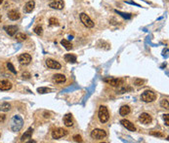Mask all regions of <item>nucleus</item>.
Wrapping results in <instances>:
<instances>
[{"mask_svg": "<svg viewBox=\"0 0 169 143\" xmlns=\"http://www.w3.org/2000/svg\"><path fill=\"white\" fill-rule=\"evenodd\" d=\"M157 99V94L152 91H145L143 94H141V99L144 102H152Z\"/></svg>", "mask_w": 169, "mask_h": 143, "instance_id": "3", "label": "nucleus"}, {"mask_svg": "<svg viewBox=\"0 0 169 143\" xmlns=\"http://www.w3.org/2000/svg\"><path fill=\"white\" fill-rule=\"evenodd\" d=\"M145 83L144 80H142V79H136L135 81H134V84L136 85V86H142Z\"/></svg>", "mask_w": 169, "mask_h": 143, "instance_id": "30", "label": "nucleus"}, {"mask_svg": "<svg viewBox=\"0 0 169 143\" xmlns=\"http://www.w3.org/2000/svg\"><path fill=\"white\" fill-rule=\"evenodd\" d=\"M23 78L24 79H29V78H30V74H29L28 72L23 73Z\"/></svg>", "mask_w": 169, "mask_h": 143, "instance_id": "35", "label": "nucleus"}, {"mask_svg": "<svg viewBox=\"0 0 169 143\" xmlns=\"http://www.w3.org/2000/svg\"><path fill=\"white\" fill-rule=\"evenodd\" d=\"M65 60L66 62H71V63H74L76 62V57L74 55H71V54H68L65 55Z\"/></svg>", "mask_w": 169, "mask_h": 143, "instance_id": "22", "label": "nucleus"}, {"mask_svg": "<svg viewBox=\"0 0 169 143\" xmlns=\"http://www.w3.org/2000/svg\"><path fill=\"white\" fill-rule=\"evenodd\" d=\"M46 65L49 68H51V69H61V67H62V65L58 62H56L54 60H51V59H48L46 60Z\"/></svg>", "mask_w": 169, "mask_h": 143, "instance_id": "11", "label": "nucleus"}, {"mask_svg": "<svg viewBox=\"0 0 169 143\" xmlns=\"http://www.w3.org/2000/svg\"><path fill=\"white\" fill-rule=\"evenodd\" d=\"M2 2H3V0H0V4H1V3H2Z\"/></svg>", "mask_w": 169, "mask_h": 143, "instance_id": "37", "label": "nucleus"}, {"mask_svg": "<svg viewBox=\"0 0 169 143\" xmlns=\"http://www.w3.org/2000/svg\"><path fill=\"white\" fill-rule=\"evenodd\" d=\"M10 109H11V105L8 102H3L0 104V111L2 112H8Z\"/></svg>", "mask_w": 169, "mask_h": 143, "instance_id": "21", "label": "nucleus"}, {"mask_svg": "<svg viewBox=\"0 0 169 143\" xmlns=\"http://www.w3.org/2000/svg\"><path fill=\"white\" fill-rule=\"evenodd\" d=\"M104 81L107 82V83H109L112 87H119V86H121V85H123V80H121V79L108 78V79H105Z\"/></svg>", "mask_w": 169, "mask_h": 143, "instance_id": "9", "label": "nucleus"}, {"mask_svg": "<svg viewBox=\"0 0 169 143\" xmlns=\"http://www.w3.org/2000/svg\"><path fill=\"white\" fill-rule=\"evenodd\" d=\"M23 126H24L23 118L21 117L20 115H15L11 120V125H10L11 129L13 131L18 132V131H21V129L23 128Z\"/></svg>", "mask_w": 169, "mask_h": 143, "instance_id": "1", "label": "nucleus"}, {"mask_svg": "<svg viewBox=\"0 0 169 143\" xmlns=\"http://www.w3.org/2000/svg\"><path fill=\"white\" fill-rule=\"evenodd\" d=\"M51 92V89L49 88H38L37 89V92H39V94H48V92Z\"/></svg>", "mask_w": 169, "mask_h": 143, "instance_id": "27", "label": "nucleus"}, {"mask_svg": "<svg viewBox=\"0 0 169 143\" xmlns=\"http://www.w3.org/2000/svg\"><path fill=\"white\" fill-rule=\"evenodd\" d=\"M90 136L92 137L93 139H96V140H102L104 138L107 137V132L104 131V129H95L91 131L90 133Z\"/></svg>", "mask_w": 169, "mask_h": 143, "instance_id": "4", "label": "nucleus"}, {"mask_svg": "<svg viewBox=\"0 0 169 143\" xmlns=\"http://www.w3.org/2000/svg\"><path fill=\"white\" fill-rule=\"evenodd\" d=\"M19 62L22 65H28L31 62V57L28 54H22L19 57Z\"/></svg>", "mask_w": 169, "mask_h": 143, "instance_id": "7", "label": "nucleus"}, {"mask_svg": "<svg viewBox=\"0 0 169 143\" xmlns=\"http://www.w3.org/2000/svg\"><path fill=\"white\" fill-rule=\"evenodd\" d=\"M49 6L53 9L56 10H62L65 7V3H64L63 0H53L52 2H50Z\"/></svg>", "mask_w": 169, "mask_h": 143, "instance_id": "8", "label": "nucleus"}, {"mask_svg": "<svg viewBox=\"0 0 169 143\" xmlns=\"http://www.w3.org/2000/svg\"><path fill=\"white\" fill-rule=\"evenodd\" d=\"M5 119H6V117H5V115H3V114H0V123L4 122V121H5Z\"/></svg>", "mask_w": 169, "mask_h": 143, "instance_id": "36", "label": "nucleus"}, {"mask_svg": "<svg viewBox=\"0 0 169 143\" xmlns=\"http://www.w3.org/2000/svg\"><path fill=\"white\" fill-rule=\"evenodd\" d=\"M34 7H35V2L33 0H30V1L26 2V4L25 5V8H24V11L26 13H30L33 11Z\"/></svg>", "mask_w": 169, "mask_h": 143, "instance_id": "16", "label": "nucleus"}, {"mask_svg": "<svg viewBox=\"0 0 169 143\" xmlns=\"http://www.w3.org/2000/svg\"><path fill=\"white\" fill-rule=\"evenodd\" d=\"M51 134H52L53 139H60L62 137L66 136V134H68V131H66V129H64L62 128H57V129H53Z\"/></svg>", "mask_w": 169, "mask_h": 143, "instance_id": "6", "label": "nucleus"}, {"mask_svg": "<svg viewBox=\"0 0 169 143\" xmlns=\"http://www.w3.org/2000/svg\"><path fill=\"white\" fill-rule=\"evenodd\" d=\"M49 25H59V21L56 18H50L49 20Z\"/></svg>", "mask_w": 169, "mask_h": 143, "instance_id": "28", "label": "nucleus"}, {"mask_svg": "<svg viewBox=\"0 0 169 143\" xmlns=\"http://www.w3.org/2000/svg\"><path fill=\"white\" fill-rule=\"evenodd\" d=\"M160 106H161L162 108H165V109H169L168 99H163L161 101H160Z\"/></svg>", "mask_w": 169, "mask_h": 143, "instance_id": "25", "label": "nucleus"}, {"mask_svg": "<svg viewBox=\"0 0 169 143\" xmlns=\"http://www.w3.org/2000/svg\"><path fill=\"white\" fill-rule=\"evenodd\" d=\"M33 128H29L28 131L25 132V134H24V135L22 136V138H21V141L24 142L25 140L30 138L31 135H33Z\"/></svg>", "mask_w": 169, "mask_h": 143, "instance_id": "20", "label": "nucleus"}, {"mask_svg": "<svg viewBox=\"0 0 169 143\" xmlns=\"http://www.w3.org/2000/svg\"><path fill=\"white\" fill-rule=\"evenodd\" d=\"M117 13V14H119V15H121L123 18H131V15L130 14H125V13H121V12H119V11H115Z\"/></svg>", "mask_w": 169, "mask_h": 143, "instance_id": "33", "label": "nucleus"}, {"mask_svg": "<svg viewBox=\"0 0 169 143\" xmlns=\"http://www.w3.org/2000/svg\"><path fill=\"white\" fill-rule=\"evenodd\" d=\"M120 124H121V125L124 127L125 129H127L128 131H136V127L134 126V124L131 123L130 121L123 119V120L120 121Z\"/></svg>", "mask_w": 169, "mask_h": 143, "instance_id": "12", "label": "nucleus"}, {"mask_svg": "<svg viewBox=\"0 0 169 143\" xmlns=\"http://www.w3.org/2000/svg\"><path fill=\"white\" fill-rule=\"evenodd\" d=\"M12 83L8 80H1L0 81V91H9L12 89Z\"/></svg>", "mask_w": 169, "mask_h": 143, "instance_id": "13", "label": "nucleus"}, {"mask_svg": "<svg viewBox=\"0 0 169 143\" xmlns=\"http://www.w3.org/2000/svg\"><path fill=\"white\" fill-rule=\"evenodd\" d=\"M8 18L11 21H17L21 18V14L16 10H11V11L8 12Z\"/></svg>", "mask_w": 169, "mask_h": 143, "instance_id": "17", "label": "nucleus"}, {"mask_svg": "<svg viewBox=\"0 0 169 143\" xmlns=\"http://www.w3.org/2000/svg\"><path fill=\"white\" fill-rule=\"evenodd\" d=\"M151 134L152 135H154V136H157V137H163L164 136L161 132H159V131H152Z\"/></svg>", "mask_w": 169, "mask_h": 143, "instance_id": "31", "label": "nucleus"}, {"mask_svg": "<svg viewBox=\"0 0 169 143\" xmlns=\"http://www.w3.org/2000/svg\"><path fill=\"white\" fill-rule=\"evenodd\" d=\"M0 21H1V16H0Z\"/></svg>", "mask_w": 169, "mask_h": 143, "instance_id": "38", "label": "nucleus"}, {"mask_svg": "<svg viewBox=\"0 0 169 143\" xmlns=\"http://www.w3.org/2000/svg\"><path fill=\"white\" fill-rule=\"evenodd\" d=\"M61 44L63 45V46L66 48V50H68V51H69V50H71L72 45H71V43L69 41L66 40V39H63V40L61 41Z\"/></svg>", "mask_w": 169, "mask_h": 143, "instance_id": "23", "label": "nucleus"}, {"mask_svg": "<svg viewBox=\"0 0 169 143\" xmlns=\"http://www.w3.org/2000/svg\"><path fill=\"white\" fill-rule=\"evenodd\" d=\"M64 124L66 127H72L73 126V118L71 114H66L64 116Z\"/></svg>", "mask_w": 169, "mask_h": 143, "instance_id": "15", "label": "nucleus"}, {"mask_svg": "<svg viewBox=\"0 0 169 143\" xmlns=\"http://www.w3.org/2000/svg\"><path fill=\"white\" fill-rule=\"evenodd\" d=\"M53 79H54V81L56 82V83H65L66 78V76L64 75V74H56V75H54V77H53Z\"/></svg>", "mask_w": 169, "mask_h": 143, "instance_id": "18", "label": "nucleus"}, {"mask_svg": "<svg viewBox=\"0 0 169 143\" xmlns=\"http://www.w3.org/2000/svg\"><path fill=\"white\" fill-rule=\"evenodd\" d=\"M33 30L37 35H42V34H43V28H42V26H40V25L35 26Z\"/></svg>", "mask_w": 169, "mask_h": 143, "instance_id": "26", "label": "nucleus"}, {"mask_svg": "<svg viewBox=\"0 0 169 143\" xmlns=\"http://www.w3.org/2000/svg\"><path fill=\"white\" fill-rule=\"evenodd\" d=\"M130 112H131V109L128 105H123V106L120 107V109H119L120 116H127L128 114H130Z\"/></svg>", "mask_w": 169, "mask_h": 143, "instance_id": "19", "label": "nucleus"}, {"mask_svg": "<svg viewBox=\"0 0 169 143\" xmlns=\"http://www.w3.org/2000/svg\"><path fill=\"white\" fill-rule=\"evenodd\" d=\"M15 38L18 42H23V41H25L26 38H28V36H26V34H24V33H18L17 35L15 36Z\"/></svg>", "mask_w": 169, "mask_h": 143, "instance_id": "24", "label": "nucleus"}, {"mask_svg": "<svg viewBox=\"0 0 169 143\" xmlns=\"http://www.w3.org/2000/svg\"><path fill=\"white\" fill-rule=\"evenodd\" d=\"M98 118L100 120L101 123H107L109 119V110L108 108L106 106H103L101 105L100 108H99V111H98Z\"/></svg>", "mask_w": 169, "mask_h": 143, "instance_id": "2", "label": "nucleus"}, {"mask_svg": "<svg viewBox=\"0 0 169 143\" xmlns=\"http://www.w3.org/2000/svg\"><path fill=\"white\" fill-rule=\"evenodd\" d=\"M139 121L141 122L142 124H145V125H148L152 122V116L148 113H142L140 116H139Z\"/></svg>", "mask_w": 169, "mask_h": 143, "instance_id": "10", "label": "nucleus"}, {"mask_svg": "<svg viewBox=\"0 0 169 143\" xmlns=\"http://www.w3.org/2000/svg\"><path fill=\"white\" fill-rule=\"evenodd\" d=\"M7 66H8V68H9V70L11 71V72H13L14 74H17V71L15 70V67L13 66V64L11 62H8L7 63Z\"/></svg>", "mask_w": 169, "mask_h": 143, "instance_id": "29", "label": "nucleus"}, {"mask_svg": "<svg viewBox=\"0 0 169 143\" xmlns=\"http://www.w3.org/2000/svg\"><path fill=\"white\" fill-rule=\"evenodd\" d=\"M168 114H164V115H163V118H164V121H165V125L166 126H169V120H168Z\"/></svg>", "mask_w": 169, "mask_h": 143, "instance_id": "34", "label": "nucleus"}, {"mask_svg": "<svg viewBox=\"0 0 169 143\" xmlns=\"http://www.w3.org/2000/svg\"><path fill=\"white\" fill-rule=\"evenodd\" d=\"M4 30L6 31L7 34H9L10 36H14L17 33L18 27L16 25H6L4 26Z\"/></svg>", "mask_w": 169, "mask_h": 143, "instance_id": "14", "label": "nucleus"}, {"mask_svg": "<svg viewBox=\"0 0 169 143\" xmlns=\"http://www.w3.org/2000/svg\"><path fill=\"white\" fill-rule=\"evenodd\" d=\"M73 140L75 142H82V137L79 135V134H76V135L73 136Z\"/></svg>", "mask_w": 169, "mask_h": 143, "instance_id": "32", "label": "nucleus"}, {"mask_svg": "<svg viewBox=\"0 0 169 143\" xmlns=\"http://www.w3.org/2000/svg\"><path fill=\"white\" fill-rule=\"evenodd\" d=\"M80 21H81V23L86 26L87 28H92L94 27V25H95V23H94L93 21L91 20V18L87 14H85V13H81V14H80Z\"/></svg>", "mask_w": 169, "mask_h": 143, "instance_id": "5", "label": "nucleus"}]
</instances>
